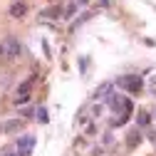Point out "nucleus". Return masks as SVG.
I'll return each mask as SVG.
<instances>
[{"mask_svg":"<svg viewBox=\"0 0 156 156\" xmlns=\"http://www.w3.org/2000/svg\"><path fill=\"white\" fill-rule=\"evenodd\" d=\"M109 92H112V84H109V82H104V84H99V87L94 89L92 99H94V102H99V99H107V94H109Z\"/></svg>","mask_w":156,"mask_h":156,"instance_id":"7","label":"nucleus"},{"mask_svg":"<svg viewBox=\"0 0 156 156\" xmlns=\"http://www.w3.org/2000/svg\"><path fill=\"white\" fill-rule=\"evenodd\" d=\"M35 80H37L35 74H32V77H27V80H23L20 84H17V92H15V94H30V92H32V84H35Z\"/></svg>","mask_w":156,"mask_h":156,"instance_id":"9","label":"nucleus"},{"mask_svg":"<svg viewBox=\"0 0 156 156\" xmlns=\"http://www.w3.org/2000/svg\"><path fill=\"white\" fill-rule=\"evenodd\" d=\"M134 116H136V126H139V129H149V126H151V119H154V116H151L146 109H139Z\"/></svg>","mask_w":156,"mask_h":156,"instance_id":"6","label":"nucleus"},{"mask_svg":"<svg viewBox=\"0 0 156 156\" xmlns=\"http://www.w3.org/2000/svg\"><path fill=\"white\" fill-rule=\"evenodd\" d=\"M74 3L80 5V8H87V5H89V0H74Z\"/></svg>","mask_w":156,"mask_h":156,"instance_id":"19","label":"nucleus"},{"mask_svg":"<svg viewBox=\"0 0 156 156\" xmlns=\"http://www.w3.org/2000/svg\"><path fill=\"white\" fill-rule=\"evenodd\" d=\"M10 17H12V20H20V17H25L27 15V3H25V0H15V3L10 5Z\"/></svg>","mask_w":156,"mask_h":156,"instance_id":"5","label":"nucleus"},{"mask_svg":"<svg viewBox=\"0 0 156 156\" xmlns=\"http://www.w3.org/2000/svg\"><path fill=\"white\" fill-rule=\"evenodd\" d=\"M154 119H156V109H154Z\"/></svg>","mask_w":156,"mask_h":156,"instance_id":"22","label":"nucleus"},{"mask_svg":"<svg viewBox=\"0 0 156 156\" xmlns=\"http://www.w3.org/2000/svg\"><path fill=\"white\" fill-rule=\"evenodd\" d=\"M23 55V42L20 37L8 35L5 40H0V62H15Z\"/></svg>","mask_w":156,"mask_h":156,"instance_id":"2","label":"nucleus"},{"mask_svg":"<svg viewBox=\"0 0 156 156\" xmlns=\"http://www.w3.org/2000/svg\"><path fill=\"white\" fill-rule=\"evenodd\" d=\"M92 15H94V10H84V12H82V15H77V17H74V23H72V25H69V30H72V32H74V30H77V27H82V25H84V23H87V20H89V17H92Z\"/></svg>","mask_w":156,"mask_h":156,"instance_id":"8","label":"nucleus"},{"mask_svg":"<svg viewBox=\"0 0 156 156\" xmlns=\"http://www.w3.org/2000/svg\"><path fill=\"white\" fill-rule=\"evenodd\" d=\"M62 15H65V8H62V3H57V5L42 8L37 12V20H62Z\"/></svg>","mask_w":156,"mask_h":156,"instance_id":"4","label":"nucleus"},{"mask_svg":"<svg viewBox=\"0 0 156 156\" xmlns=\"http://www.w3.org/2000/svg\"><path fill=\"white\" fill-rule=\"evenodd\" d=\"M77 8H80V5H77L74 0H72V3L65 8V15H62V20H72V17H74V12H77Z\"/></svg>","mask_w":156,"mask_h":156,"instance_id":"13","label":"nucleus"},{"mask_svg":"<svg viewBox=\"0 0 156 156\" xmlns=\"http://www.w3.org/2000/svg\"><path fill=\"white\" fill-rule=\"evenodd\" d=\"M0 134H3V124H0Z\"/></svg>","mask_w":156,"mask_h":156,"instance_id":"21","label":"nucleus"},{"mask_svg":"<svg viewBox=\"0 0 156 156\" xmlns=\"http://www.w3.org/2000/svg\"><path fill=\"white\" fill-rule=\"evenodd\" d=\"M20 126H23V119H10V122L3 124V131H5V134H15Z\"/></svg>","mask_w":156,"mask_h":156,"instance_id":"11","label":"nucleus"},{"mask_svg":"<svg viewBox=\"0 0 156 156\" xmlns=\"http://www.w3.org/2000/svg\"><path fill=\"white\" fill-rule=\"evenodd\" d=\"M35 116H37L35 122H40V124H47V122H50V112H47V107H37Z\"/></svg>","mask_w":156,"mask_h":156,"instance_id":"12","label":"nucleus"},{"mask_svg":"<svg viewBox=\"0 0 156 156\" xmlns=\"http://www.w3.org/2000/svg\"><path fill=\"white\" fill-rule=\"evenodd\" d=\"M0 156H20V154H17V151H3Z\"/></svg>","mask_w":156,"mask_h":156,"instance_id":"20","label":"nucleus"},{"mask_svg":"<svg viewBox=\"0 0 156 156\" xmlns=\"http://www.w3.org/2000/svg\"><path fill=\"white\" fill-rule=\"evenodd\" d=\"M139 141H141V129L136 126V129H131V131H129V136H126V149H134Z\"/></svg>","mask_w":156,"mask_h":156,"instance_id":"10","label":"nucleus"},{"mask_svg":"<svg viewBox=\"0 0 156 156\" xmlns=\"http://www.w3.org/2000/svg\"><path fill=\"white\" fill-rule=\"evenodd\" d=\"M77 67H80V72L84 74V72L89 69V57H87V55H82V57H80V62H77Z\"/></svg>","mask_w":156,"mask_h":156,"instance_id":"15","label":"nucleus"},{"mask_svg":"<svg viewBox=\"0 0 156 156\" xmlns=\"http://www.w3.org/2000/svg\"><path fill=\"white\" fill-rule=\"evenodd\" d=\"M112 5H114V0H97V10L99 8L104 10V8H112Z\"/></svg>","mask_w":156,"mask_h":156,"instance_id":"17","label":"nucleus"},{"mask_svg":"<svg viewBox=\"0 0 156 156\" xmlns=\"http://www.w3.org/2000/svg\"><path fill=\"white\" fill-rule=\"evenodd\" d=\"M35 112H37V109H32V107H23V109H20V116H32Z\"/></svg>","mask_w":156,"mask_h":156,"instance_id":"18","label":"nucleus"},{"mask_svg":"<svg viewBox=\"0 0 156 156\" xmlns=\"http://www.w3.org/2000/svg\"><path fill=\"white\" fill-rule=\"evenodd\" d=\"M104 104L114 112V116H131V114H134V104H131V99H129L126 94L109 92L107 99H104Z\"/></svg>","mask_w":156,"mask_h":156,"instance_id":"1","label":"nucleus"},{"mask_svg":"<svg viewBox=\"0 0 156 156\" xmlns=\"http://www.w3.org/2000/svg\"><path fill=\"white\" fill-rule=\"evenodd\" d=\"M30 99H32V94H15L12 104H15V107H25V104H27Z\"/></svg>","mask_w":156,"mask_h":156,"instance_id":"14","label":"nucleus"},{"mask_svg":"<svg viewBox=\"0 0 156 156\" xmlns=\"http://www.w3.org/2000/svg\"><path fill=\"white\" fill-rule=\"evenodd\" d=\"M116 87L124 89L126 94H141L144 92V77L141 74H122L116 80Z\"/></svg>","mask_w":156,"mask_h":156,"instance_id":"3","label":"nucleus"},{"mask_svg":"<svg viewBox=\"0 0 156 156\" xmlns=\"http://www.w3.org/2000/svg\"><path fill=\"white\" fill-rule=\"evenodd\" d=\"M129 119H131V116H114V119H112V126H124Z\"/></svg>","mask_w":156,"mask_h":156,"instance_id":"16","label":"nucleus"}]
</instances>
